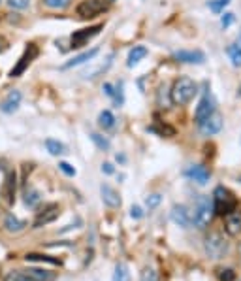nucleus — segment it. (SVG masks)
I'll return each instance as SVG.
<instances>
[{"label": "nucleus", "instance_id": "nucleus-23", "mask_svg": "<svg viewBox=\"0 0 241 281\" xmlns=\"http://www.w3.org/2000/svg\"><path fill=\"white\" fill-rule=\"evenodd\" d=\"M98 125L102 127L104 131H108V129H113V127H115V117H113V113H111L110 110L100 111V115H98Z\"/></svg>", "mask_w": 241, "mask_h": 281}, {"label": "nucleus", "instance_id": "nucleus-2", "mask_svg": "<svg viewBox=\"0 0 241 281\" xmlns=\"http://www.w3.org/2000/svg\"><path fill=\"white\" fill-rule=\"evenodd\" d=\"M215 215V208H213V200L209 196H200L198 204L194 208V213H190V221L196 228H207L211 219Z\"/></svg>", "mask_w": 241, "mask_h": 281}, {"label": "nucleus", "instance_id": "nucleus-17", "mask_svg": "<svg viewBox=\"0 0 241 281\" xmlns=\"http://www.w3.org/2000/svg\"><path fill=\"white\" fill-rule=\"evenodd\" d=\"M15 181H17V178H15V172H8L6 179H4V187H2V196L12 204L15 198Z\"/></svg>", "mask_w": 241, "mask_h": 281}, {"label": "nucleus", "instance_id": "nucleus-32", "mask_svg": "<svg viewBox=\"0 0 241 281\" xmlns=\"http://www.w3.org/2000/svg\"><path fill=\"white\" fill-rule=\"evenodd\" d=\"M4 281H32L30 277H27V275L23 274L21 270H17V272H12V274H8L6 277H4Z\"/></svg>", "mask_w": 241, "mask_h": 281}, {"label": "nucleus", "instance_id": "nucleus-28", "mask_svg": "<svg viewBox=\"0 0 241 281\" xmlns=\"http://www.w3.org/2000/svg\"><path fill=\"white\" fill-rule=\"evenodd\" d=\"M41 2H43V6L51 8V10H64L70 6L72 0H41Z\"/></svg>", "mask_w": 241, "mask_h": 281}, {"label": "nucleus", "instance_id": "nucleus-37", "mask_svg": "<svg viewBox=\"0 0 241 281\" xmlns=\"http://www.w3.org/2000/svg\"><path fill=\"white\" fill-rule=\"evenodd\" d=\"M130 217H132V219H141V217H143L141 208H139V206H132L130 208Z\"/></svg>", "mask_w": 241, "mask_h": 281}, {"label": "nucleus", "instance_id": "nucleus-42", "mask_svg": "<svg viewBox=\"0 0 241 281\" xmlns=\"http://www.w3.org/2000/svg\"><path fill=\"white\" fill-rule=\"evenodd\" d=\"M237 95H239V96H241V87H239V91H237Z\"/></svg>", "mask_w": 241, "mask_h": 281}, {"label": "nucleus", "instance_id": "nucleus-35", "mask_svg": "<svg viewBox=\"0 0 241 281\" xmlns=\"http://www.w3.org/2000/svg\"><path fill=\"white\" fill-rule=\"evenodd\" d=\"M8 4L14 10H27L30 6V0H8Z\"/></svg>", "mask_w": 241, "mask_h": 281}, {"label": "nucleus", "instance_id": "nucleus-40", "mask_svg": "<svg viewBox=\"0 0 241 281\" xmlns=\"http://www.w3.org/2000/svg\"><path fill=\"white\" fill-rule=\"evenodd\" d=\"M104 93H106L108 96L115 95V91H113V85H111V83H104Z\"/></svg>", "mask_w": 241, "mask_h": 281}, {"label": "nucleus", "instance_id": "nucleus-9", "mask_svg": "<svg viewBox=\"0 0 241 281\" xmlns=\"http://www.w3.org/2000/svg\"><path fill=\"white\" fill-rule=\"evenodd\" d=\"M211 113H215V100L211 98V95H209V93H206V95H204V98H202L200 102H198V106H196L194 119H196V123H202V121H204V119H207V117L211 115Z\"/></svg>", "mask_w": 241, "mask_h": 281}, {"label": "nucleus", "instance_id": "nucleus-43", "mask_svg": "<svg viewBox=\"0 0 241 281\" xmlns=\"http://www.w3.org/2000/svg\"><path fill=\"white\" fill-rule=\"evenodd\" d=\"M0 4H2V0H0Z\"/></svg>", "mask_w": 241, "mask_h": 281}, {"label": "nucleus", "instance_id": "nucleus-15", "mask_svg": "<svg viewBox=\"0 0 241 281\" xmlns=\"http://www.w3.org/2000/svg\"><path fill=\"white\" fill-rule=\"evenodd\" d=\"M100 194H102V200L106 206H110V208L121 206V196H119V192L111 185H108V183H102V185H100Z\"/></svg>", "mask_w": 241, "mask_h": 281}, {"label": "nucleus", "instance_id": "nucleus-6", "mask_svg": "<svg viewBox=\"0 0 241 281\" xmlns=\"http://www.w3.org/2000/svg\"><path fill=\"white\" fill-rule=\"evenodd\" d=\"M36 57H38V48H36L34 44H28L27 49H25V53H23L21 59L17 61V64L10 70V77H19V75L25 74V70L30 66V62L34 61Z\"/></svg>", "mask_w": 241, "mask_h": 281}, {"label": "nucleus", "instance_id": "nucleus-13", "mask_svg": "<svg viewBox=\"0 0 241 281\" xmlns=\"http://www.w3.org/2000/svg\"><path fill=\"white\" fill-rule=\"evenodd\" d=\"M170 217H172V221L175 223L177 226H181V228H188V226L192 225V221H190V212L186 210L185 206H175L172 208V212H170Z\"/></svg>", "mask_w": 241, "mask_h": 281}, {"label": "nucleus", "instance_id": "nucleus-25", "mask_svg": "<svg viewBox=\"0 0 241 281\" xmlns=\"http://www.w3.org/2000/svg\"><path fill=\"white\" fill-rule=\"evenodd\" d=\"M111 281H130V272H128V266L124 262H119L117 266H115Z\"/></svg>", "mask_w": 241, "mask_h": 281}, {"label": "nucleus", "instance_id": "nucleus-8", "mask_svg": "<svg viewBox=\"0 0 241 281\" xmlns=\"http://www.w3.org/2000/svg\"><path fill=\"white\" fill-rule=\"evenodd\" d=\"M198 129H200L204 136H215V134H219L222 131V117L215 111L207 119H204L202 123H198Z\"/></svg>", "mask_w": 241, "mask_h": 281}, {"label": "nucleus", "instance_id": "nucleus-34", "mask_svg": "<svg viewBox=\"0 0 241 281\" xmlns=\"http://www.w3.org/2000/svg\"><path fill=\"white\" fill-rule=\"evenodd\" d=\"M59 170H61L62 174H66L68 178H74V176H76V168L72 165H68V163H64V160L59 163Z\"/></svg>", "mask_w": 241, "mask_h": 281}, {"label": "nucleus", "instance_id": "nucleus-31", "mask_svg": "<svg viewBox=\"0 0 241 281\" xmlns=\"http://www.w3.org/2000/svg\"><path fill=\"white\" fill-rule=\"evenodd\" d=\"M139 281H159V274L153 268H143L139 274Z\"/></svg>", "mask_w": 241, "mask_h": 281}, {"label": "nucleus", "instance_id": "nucleus-36", "mask_svg": "<svg viewBox=\"0 0 241 281\" xmlns=\"http://www.w3.org/2000/svg\"><path fill=\"white\" fill-rule=\"evenodd\" d=\"M38 200H40V194H38L36 191H30V192L27 194V198H25V202H27L28 206H34Z\"/></svg>", "mask_w": 241, "mask_h": 281}, {"label": "nucleus", "instance_id": "nucleus-4", "mask_svg": "<svg viewBox=\"0 0 241 281\" xmlns=\"http://www.w3.org/2000/svg\"><path fill=\"white\" fill-rule=\"evenodd\" d=\"M228 249H230V244L226 242V238L219 232H213L206 236V240H204V251L209 259H213V261H219L222 259L224 255L228 253Z\"/></svg>", "mask_w": 241, "mask_h": 281}, {"label": "nucleus", "instance_id": "nucleus-22", "mask_svg": "<svg viewBox=\"0 0 241 281\" xmlns=\"http://www.w3.org/2000/svg\"><path fill=\"white\" fill-rule=\"evenodd\" d=\"M45 149H47L53 157H59V155H64V153H66L64 144H61L59 140H53V138H47V140H45Z\"/></svg>", "mask_w": 241, "mask_h": 281}, {"label": "nucleus", "instance_id": "nucleus-26", "mask_svg": "<svg viewBox=\"0 0 241 281\" xmlns=\"http://www.w3.org/2000/svg\"><path fill=\"white\" fill-rule=\"evenodd\" d=\"M90 140H92V144L97 145L98 149H102V151H108L111 147L110 140L106 136H102V134H98V132H92V134H90Z\"/></svg>", "mask_w": 241, "mask_h": 281}, {"label": "nucleus", "instance_id": "nucleus-39", "mask_svg": "<svg viewBox=\"0 0 241 281\" xmlns=\"http://www.w3.org/2000/svg\"><path fill=\"white\" fill-rule=\"evenodd\" d=\"M102 172H104V174H113V172H115V168H113V165H111V163H104Z\"/></svg>", "mask_w": 241, "mask_h": 281}, {"label": "nucleus", "instance_id": "nucleus-14", "mask_svg": "<svg viewBox=\"0 0 241 281\" xmlns=\"http://www.w3.org/2000/svg\"><path fill=\"white\" fill-rule=\"evenodd\" d=\"M21 98H23V95H21L19 91H10L6 98L2 100V104H0V110L4 111V113H14V111L19 110Z\"/></svg>", "mask_w": 241, "mask_h": 281}, {"label": "nucleus", "instance_id": "nucleus-16", "mask_svg": "<svg viewBox=\"0 0 241 281\" xmlns=\"http://www.w3.org/2000/svg\"><path fill=\"white\" fill-rule=\"evenodd\" d=\"M98 51H100L98 48H92V49H89V51L81 53V55H77V57H74V59H70L68 62H64V64H62V70H70V68H74V66H79V64H83V62L92 61V59L98 55Z\"/></svg>", "mask_w": 241, "mask_h": 281}, {"label": "nucleus", "instance_id": "nucleus-12", "mask_svg": "<svg viewBox=\"0 0 241 281\" xmlns=\"http://www.w3.org/2000/svg\"><path fill=\"white\" fill-rule=\"evenodd\" d=\"M173 59H177L179 62H186V64H202V62L206 61V55H204V51H198V49H190V51H185V49H181V51H175L173 53Z\"/></svg>", "mask_w": 241, "mask_h": 281}, {"label": "nucleus", "instance_id": "nucleus-27", "mask_svg": "<svg viewBox=\"0 0 241 281\" xmlns=\"http://www.w3.org/2000/svg\"><path fill=\"white\" fill-rule=\"evenodd\" d=\"M25 259H27V262H47V264H59V261H57V259H53V257H47V255L28 253Z\"/></svg>", "mask_w": 241, "mask_h": 281}, {"label": "nucleus", "instance_id": "nucleus-44", "mask_svg": "<svg viewBox=\"0 0 241 281\" xmlns=\"http://www.w3.org/2000/svg\"><path fill=\"white\" fill-rule=\"evenodd\" d=\"M239 281H241V279H239Z\"/></svg>", "mask_w": 241, "mask_h": 281}, {"label": "nucleus", "instance_id": "nucleus-38", "mask_svg": "<svg viewBox=\"0 0 241 281\" xmlns=\"http://www.w3.org/2000/svg\"><path fill=\"white\" fill-rule=\"evenodd\" d=\"M232 21H234V15H232V14H224V17H222V21H221V25L224 28H228L230 25H232Z\"/></svg>", "mask_w": 241, "mask_h": 281}, {"label": "nucleus", "instance_id": "nucleus-33", "mask_svg": "<svg viewBox=\"0 0 241 281\" xmlns=\"http://www.w3.org/2000/svg\"><path fill=\"white\" fill-rule=\"evenodd\" d=\"M219 279L221 281H234L235 279V274L232 268H222L219 270Z\"/></svg>", "mask_w": 241, "mask_h": 281}, {"label": "nucleus", "instance_id": "nucleus-30", "mask_svg": "<svg viewBox=\"0 0 241 281\" xmlns=\"http://www.w3.org/2000/svg\"><path fill=\"white\" fill-rule=\"evenodd\" d=\"M160 202H162V196H160L159 192H153V194H149V196L145 198V206H147V210L151 212V210H155V208L159 206Z\"/></svg>", "mask_w": 241, "mask_h": 281}, {"label": "nucleus", "instance_id": "nucleus-5", "mask_svg": "<svg viewBox=\"0 0 241 281\" xmlns=\"http://www.w3.org/2000/svg\"><path fill=\"white\" fill-rule=\"evenodd\" d=\"M108 6H110V0H83L76 12L81 19H90V17H97L102 12H106Z\"/></svg>", "mask_w": 241, "mask_h": 281}, {"label": "nucleus", "instance_id": "nucleus-18", "mask_svg": "<svg viewBox=\"0 0 241 281\" xmlns=\"http://www.w3.org/2000/svg\"><path fill=\"white\" fill-rule=\"evenodd\" d=\"M226 232L232 236H237L241 232V212L234 210L226 215Z\"/></svg>", "mask_w": 241, "mask_h": 281}, {"label": "nucleus", "instance_id": "nucleus-21", "mask_svg": "<svg viewBox=\"0 0 241 281\" xmlns=\"http://www.w3.org/2000/svg\"><path fill=\"white\" fill-rule=\"evenodd\" d=\"M25 226H27V223L17 219L15 215H8L6 219H4V228H6L8 232H21Z\"/></svg>", "mask_w": 241, "mask_h": 281}, {"label": "nucleus", "instance_id": "nucleus-24", "mask_svg": "<svg viewBox=\"0 0 241 281\" xmlns=\"http://www.w3.org/2000/svg\"><path fill=\"white\" fill-rule=\"evenodd\" d=\"M226 53H228V57H230L232 64L237 66V68H241V46L239 44H232V46H228Z\"/></svg>", "mask_w": 241, "mask_h": 281}, {"label": "nucleus", "instance_id": "nucleus-10", "mask_svg": "<svg viewBox=\"0 0 241 281\" xmlns=\"http://www.w3.org/2000/svg\"><path fill=\"white\" fill-rule=\"evenodd\" d=\"M185 176L190 179V181H196L198 185H206L207 181H209V178H211L209 170H207L206 166H202V165L188 166V168L185 170Z\"/></svg>", "mask_w": 241, "mask_h": 281}, {"label": "nucleus", "instance_id": "nucleus-29", "mask_svg": "<svg viewBox=\"0 0 241 281\" xmlns=\"http://www.w3.org/2000/svg\"><path fill=\"white\" fill-rule=\"evenodd\" d=\"M230 4V0H209L207 2V6H209V10L211 12H215V14H221L222 10Z\"/></svg>", "mask_w": 241, "mask_h": 281}, {"label": "nucleus", "instance_id": "nucleus-3", "mask_svg": "<svg viewBox=\"0 0 241 281\" xmlns=\"http://www.w3.org/2000/svg\"><path fill=\"white\" fill-rule=\"evenodd\" d=\"M211 200H213L215 213H217V215H222V217H226L228 213H232L235 210V206H237L235 196L228 191L226 187H217Z\"/></svg>", "mask_w": 241, "mask_h": 281}, {"label": "nucleus", "instance_id": "nucleus-11", "mask_svg": "<svg viewBox=\"0 0 241 281\" xmlns=\"http://www.w3.org/2000/svg\"><path fill=\"white\" fill-rule=\"evenodd\" d=\"M61 215V212H59V206H55V204H51V206H47L43 212L38 213V217L34 219V223H32V226L34 228H41V226L49 225V223H53V221L57 219Z\"/></svg>", "mask_w": 241, "mask_h": 281}, {"label": "nucleus", "instance_id": "nucleus-7", "mask_svg": "<svg viewBox=\"0 0 241 281\" xmlns=\"http://www.w3.org/2000/svg\"><path fill=\"white\" fill-rule=\"evenodd\" d=\"M104 28V25H94V27H89V28H81V30H76L74 34L70 36V42H72V48H83V46H87L94 36L100 34V30Z\"/></svg>", "mask_w": 241, "mask_h": 281}, {"label": "nucleus", "instance_id": "nucleus-1", "mask_svg": "<svg viewBox=\"0 0 241 281\" xmlns=\"http://www.w3.org/2000/svg\"><path fill=\"white\" fill-rule=\"evenodd\" d=\"M196 93H198V87L190 77H179L175 79L172 87V102L177 106H186L196 96Z\"/></svg>", "mask_w": 241, "mask_h": 281}, {"label": "nucleus", "instance_id": "nucleus-20", "mask_svg": "<svg viewBox=\"0 0 241 281\" xmlns=\"http://www.w3.org/2000/svg\"><path fill=\"white\" fill-rule=\"evenodd\" d=\"M147 53H149V51H147L145 46H134V48L130 49V53H128V61H126V64H128L130 68L132 66H136L141 59L147 57Z\"/></svg>", "mask_w": 241, "mask_h": 281}, {"label": "nucleus", "instance_id": "nucleus-19", "mask_svg": "<svg viewBox=\"0 0 241 281\" xmlns=\"http://www.w3.org/2000/svg\"><path fill=\"white\" fill-rule=\"evenodd\" d=\"M23 274L30 277L32 281H53L55 275L47 272V270H41V268H27V270H21Z\"/></svg>", "mask_w": 241, "mask_h": 281}, {"label": "nucleus", "instance_id": "nucleus-41", "mask_svg": "<svg viewBox=\"0 0 241 281\" xmlns=\"http://www.w3.org/2000/svg\"><path fill=\"white\" fill-rule=\"evenodd\" d=\"M6 49V42H4V38H0V53Z\"/></svg>", "mask_w": 241, "mask_h": 281}]
</instances>
